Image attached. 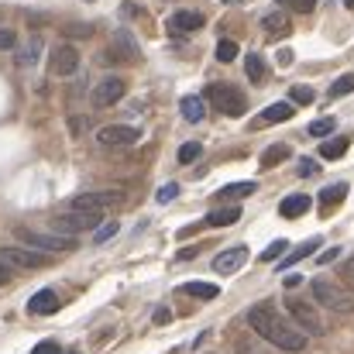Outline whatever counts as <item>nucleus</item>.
<instances>
[{"mask_svg": "<svg viewBox=\"0 0 354 354\" xmlns=\"http://www.w3.org/2000/svg\"><path fill=\"white\" fill-rule=\"evenodd\" d=\"M248 327L286 354H299L306 348V334L292 320H286L275 306H268V303H258V306L248 310Z\"/></svg>", "mask_w": 354, "mask_h": 354, "instance_id": "f257e3e1", "label": "nucleus"}, {"mask_svg": "<svg viewBox=\"0 0 354 354\" xmlns=\"http://www.w3.org/2000/svg\"><path fill=\"white\" fill-rule=\"evenodd\" d=\"M310 292H313V299L324 303L327 310H337V313L354 310V296L344 289V286L330 282V279H313V282H310Z\"/></svg>", "mask_w": 354, "mask_h": 354, "instance_id": "f03ea898", "label": "nucleus"}, {"mask_svg": "<svg viewBox=\"0 0 354 354\" xmlns=\"http://www.w3.org/2000/svg\"><path fill=\"white\" fill-rule=\"evenodd\" d=\"M207 100L221 111V114H227V118H241L244 111H248V100H244V93L231 86V83H210L207 86Z\"/></svg>", "mask_w": 354, "mask_h": 354, "instance_id": "7ed1b4c3", "label": "nucleus"}, {"mask_svg": "<svg viewBox=\"0 0 354 354\" xmlns=\"http://www.w3.org/2000/svg\"><path fill=\"white\" fill-rule=\"evenodd\" d=\"M17 241L24 244V248H35V251H41V254H52V251H73L76 248V237H62L55 234V231H28V227H17Z\"/></svg>", "mask_w": 354, "mask_h": 354, "instance_id": "20e7f679", "label": "nucleus"}, {"mask_svg": "<svg viewBox=\"0 0 354 354\" xmlns=\"http://www.w3.org/2000/svg\"><path fill=\"white\" fill-rule=\"evenodd\" d=\"M104 221V214H80V210H69V214H59L52 217V231L62 237H76V234H86V231H97Z\"/></svg>", "mask_w": 354, "mask_h": 354, "instance_id": "39448f33", "label": "nucleus"}, {"mask_svg": "<svg viewBox=\"0 0 354 354\" xmlns=\"http://www.w3.org/2000/svg\"><path fill=\"white\" fill-rule=\"evenodd\" d=\"M120 203H124V193L104 189V193H80V196H73L69 210H80V214H107V210H114Z\"/></svg>", "mask_w": 354, "mask_h": 354, "instance_id": "423d86ee", "label": "nucleus"}, {"mask_svg": "<svg viewBox=\"0 0 354 354\" xmlns=\"http://www.w3.org/2000/svg\"><path fill=\"white\" fill-rule=\"evenodd\" d=\"M0 261H7L14 272H21V268H45L52 258L35 248H24V244H7V248H0Z\"/></svg>", "mask_w": 354, "mask_h": 354, "instance_id": "0eeeda50", "label": "nucleus"}, {"mask_svg": "<svg viewBox=\"0 0 354 354\" xmlns=\"http://www.w3.org/2000/svg\"><path fill=\"white\" fill-rule=\"evenodd\" d=\"M124 93H127V83H124L120 76H104V80L93 86L90 104H93V107H114L118 100H124Z\"/></svg>", "mask_w": 354, "mask_h": 354, "instance_id": "6e6552de", "label": "nucleus"}, {"mask_svg": "<svg viewBox=\"0 0 354 354\" xmlns=\"http://www.w3.org/2000/svg\"><path fill=\"white\" fill-rule=\"evenodd\" d=\"M138 138H141V131L131 127V124H111V127H100V131H97V141H100L104 148H127V145H134Z\"/></svg>", "mask_w": 354, "mask_h": 354, "instance_id": "1a4fd4ad", "label": "nucleus"}, {"mask_svg": "<svg viewBox=\"0 0 354 354\" xmlns=\"http://www.w3.org/2000/svg\"><path fill=\"white\" fill-rule=\"evenodd\" d=\"M289 317H292V324H296L303 334H324V320H320V313H317L310 303L292 299V303H289Z\"/></svg>", "mask_w": 354, "mask_h": 354, "instance_id": "9d476101", "label": "nucleus"}, {"mask_svg": "<svg viewBox=\"0 0 354 354\" xmlns=\"http://www.w3.org/2000/svg\"><path fill=\"white\" fill-rule=\"evenodd\" d=\"M48 69H52V76H73V73L80 69V52H76L73 45H59V48H52V55H48Z\"/></svg>", "mask_w": 354, "mask_h": 354, "instance_id": "9b49d317", "label": "nucleus"}, {"mask_svg": "<svg viewBox=\"0 0 354 354\" xmlns=\"http://www.w3.org/2000/svg\"><path fill=\"white\" fill-rule=\"evenodd\" d=\"M244 261H248V248H244V244H234V248H227V251H221V254L214 258V272H217V275H231L237 268H244Z\"/></svg>", "mask_w": 354, "mask_h": 354, "instance_id": "f8f14e48", "label": "nucleus"}, {"mask_svg": "<svg viewBox=\"0 0 354 354\" xmlns=\"http://www.w3.org/2000/svg\"><path fill=\"white\" fill-rule=\"evenodd\" d=\"M59 292L55 289H41V292H35L31 299H28V313L31 317H48V313H59Z\"/></svg>", "mask_w": 354, "mask_h": 354, "instance_id": "ddd939ff", "label": "nucleus"}, {"mask_svg": "<svg viewBox=\"0 0 354 354\" xmlns=\"http://www.w3.org/2000/svg\"><path fill=\"white\" fill-rule=\"evenodd\" d=\"M203 28V14L200 10H176L169 17V31L172 35H189V31H200Z\"/></svg>", "mask_w": 354, "mask_h": 354, "instance_id": "4468645a", "label": "nucleus"}, {"mask_svg": "<svg viewBox=\"0 0 354 354\" xmlns=\"http://www.w3.org/2000/svg\"><path fill=\"white\" fill-rule=\"evenodd\" d=\"M261 28H265L268 38H286V35L292 31V21H289L286 10H268V14L261 17Z\"/></svg>", "mask_w": 354, "mask_h": 354, "instance_id": "2eb2a0df", "label": "nucleus"}, {"mask_svg": "<svg viewBox=\"0 0 354 354\" xmlns=\"http://www.w3.org/2000/svg\"><path fill=\"white\" fill-rule=\"evenodd\" d=\"M306 210H310V196H306V193H292V196H286V200L279 203V214H282L286 221L303 217Z\"/></svg>", "mask_w": 354, "mask_h": 354, "instance_id": "dca6fc26", "label": "nucleus"}, {"mask_svg": "<svg viewBox=\"0 0 354 354\" xmlns=\"http://www.w3.org/2000/svg\"><path fill=\"white\" fill-rule=\"evenodd\" d=\"M111 52H114V59H124V62H131V59L141 55V52H138V41H134L127 31H118V35H114V48H111Z\"/></svg>", "mask_w": 354, "mask_h": 354, "instance_id": "f3484780", "label": "nucleus"}, {"mask_svg": "<svg viewBox=\"0 0 354 354\" xmlns=\"http://www.w3.org/2000/svg\"><path fill=\"white\" fill-rule=\"evenodd\" d=\"M237 221H241V207H221V210H210L203 224L207 227H231Z\"/></svg>", "mask_w": 354, "mask_h": 354, "instance_id": "a211bd4d", "label": "nucleus"}, {"mask_svg": "<svg viewBox=\"0 0 354 354\" xmlns=\"http://www.w3.org/2000/svg\"><path fill=\"white\" fill-rule=\"evenodd\" d=\"M344 196H348V186H344V183H334V186H327V189L320 193V214H330L337 203H344Z\"/></svg>", "mask_w": 354, "mask_h": 354, "instance_id": "6ab92c4d", "label": "nucleus"}, {"mask_svg": "<svg viewBox=\"0 0 354 354\" xmlns=\"http://www.w3.org/2000/svg\"><path fill=\"white\" fill-rule=\"evenodd\" d=\"M179 111H183V118L189 120V124H200V120L207 118V100L203 97H183Z\"/></svg>", "mask_w": 354, "mask_h": 354, "instance_id": "aec40b11", "label": "nucleus"}, {"mask_svg": "<svg viewBox=\"0 0 354 354\" xmlns=\"http://www.w3.org/2000/svg\"><path fill=\"white\" fill-rule=\"evenodd\" d=\"M292 114H296V111H292V104H286V100H282V104L265 107V111H261V118H258V124H279V120H289Z\"/></svg>", "mask_w": 354, "mask_h": 354, "instance_id": "412c9836", "label": "nucleus"}, {"mask_svg": "<svg viewBox=\"0 0 354 354\" xmlns=\"http://www.w3.org/2000/svg\"><path fill=\"white\" fill-rule=\"evenodd\" d=\"M183 292L193 296V299H217V296H221V289H217L214 282H186Z\"/></svg>", "mask_w": 354, "mask_h": 354, "instance_id": "4be33fe9", "label": "nucleus"}, {"mask_svg": "<svg viewBox=\"0 0 354 354\" xmlns=\"http://www.w3.org/2000/svg\"><path fill=\"white\" fill-rule=\"evenodd\" d=\"M292 151H289V145H272V148H265L261 151V169H275L279 162H286Z\"/></svg>", "mask_w": 354, "mask_h": 354, "instance_id": "5701e85b", "label": "nucleus"}, {"mask_svg": "<svg viewBox=\"0 0 354 354\" xmlns=\"http://www.w3.org/2000/svg\"><path fill=\"white\" fill-rule=\"evenodd\" d=\"M348 145H351V138H330V141L320 145V155H324L327 162H334V158H341V155L348 151Z\"/></svg>", "mask_w": 354, "mask_h": 354, "instance_id": "b1692460", "label": "nucleus"}, {"mask_svg": "<svg viewBox=\"0 0 354 354\" xmlns=\"http://www.w3.org/2000/svg\"><path fill=\"white\" fill-rule=\"evenodd\" d=\"M317 248H320V241H317V237H313V241H306V244H299L296 251H289V254H286V261H282V268H292L296 261H303V258H310V254H313Z\"/></svg>", "mask_w": 354, "mask_h": 354, "instance_id": "393cba45", "label": "nucleus"}, {"mask_svg": "<svg viewBox=\"0 0 354 354\" xmlns=\"http://www.w3.org/2000/svg\"><path fill=\"white\" fill-rule=\"evenodd\" d=\"M251 193H258V183H231V186L221 189L224 200H244V196H251Z\"/></svg>", "mask_w": 354, "mask_h": 354, "instance_id": "a878e982", "label": "nucleus"}, {"mask_svg": "<svg viewBox=\"0 0 354 354\" xmlns=\"http://www.w3.org/2000/svg\"><path fill=\"white\" fill-rule=\"evenodd\" d=\"M38 52H41V38H31V41H28V48H21V52H17V66H21V69L35 66V62H38Z\"/></svg>", "mask_w": 354, "mask_h": 354, "instance_id": "bb28decb", "label": "nucleus"}, {"mask_svg": "<svg viewBox=\"0 0 354 354\" xmlns=\"http://www.w3.org/2000/svg\"><path fill=\"white\" fill-rule=\"evenodd\" d=\"M244 73H248V80H251V83H261V80H265V59L251 52V55L244 59Z\"/></svg>", "mask_w": 354, "mask_h": 354, "instance_id": "cd10ccee", "label": "nucleus"}, {"mask_svg": "<svg viewBox=\"0 0 354 354\" xmlns=\"http://www.w3.org/2000/svg\"><path fill=\"white\" fill-rule=\"evenodd\" d=\"M289 100H292V104H299V107H306V104H313V100H317V93H313L310 86H292V90H289Z\"/></svg>", "mask_w": 354, "mask_h": 354, "instance_id": "c85d7f7f", "label": "nucleus"}, {"mask_svg": "<svg viewBox=\"0 0 354 354\" xmlns=\"http://www.w3.org/2000/svg\"><path fill=\"white\" fill-rule=\"evenodd\" d=\"M200 155H203V145H200V141H189V145H183V148H179V162H183V165L196 162Z\"/></svg>", "mask_w": 354, "mask_h": 354, "instance_id": "c756f323", "label": "nucleus"}, {"mask_svg": "<svg viewBox=\"0 0 354 354\" xmlns=\"http://www.w3.org/2000/svg\"><path fill=\"white\" fill-rule=\"evenodd\" d=\"M286 248H289V241H272L265 251H261V261L268 265V261H279L282 254H286Z\"/></svg>", "mask_w": 354, "mask_h": 354, "instance_id": "7c9ffc66", "label": "nucleus"}, {"mask_svg": "<svg viewBox=\"0 0 354 354\" xmlns=\"http://www.w3.org/2000/svg\"><path fill=\"white\" fill-rule=\"evenodd\" d=\"M348 93H354V73H344V76L330 86V97H348Z\"/></svg>", "mask_w": 354, "mask_h": 354, "instance_id": "2f4dec72", "label": "nucleus"}, {"mask_svg": "<svg viewBox=\"0 0 354 354\" xmlns=\"http://www.w3.org/2000/svg\"><path fill=\"white\" fill-rule=\"evenodd\" d=\"M334 127H337V120L334 118H320V120H313V124H310V134H313V138H327Z\"/></svg>", "mask_w": 354, "mask_h": 354, "instance_id": "473e14b6", "label": "nucleus"}, {"mask_svg": "<svg viewBox=\"0 0 354 354\" xmlns=\"http://www.w3.org/2000/svg\"><path fill=\"white\" fill-rule=\"evenodd\" d=\"M217 59H221V62H234L237 59V45L231 38H224V41L217 45Z\"/></svg>", "mask_w": 354, "mask_h": 354, "instance_id": "72a5a7b5", "label": "nucleus"}, {"mask_svg": "<svg viewBox=\"0 0 354 354\" xmlns=\"http://www.w3.org/2000/svg\"><path fill=\"white\" fill-rule=\"evenodd\" d=\"M275 3H282V7H292L296 14H310V10L317 7V0H275Z\"/></svg>", "mask_w": 354, "mask_h": 354, "instance_id": "f704fd0d", "label": "nucleus"}, {"mask_svg": "<svg viewBox=\"0 0 354 354\" xmlns=\"http://www.w3.org/2000/svg\"><path fill=\"white\" fill-rule=\"evenodd\" d=\"M114 234H118V221H111V224H100V227L93 231V241H97V244H104V241H111Z\"/></svg>", "mask_w": 354, "mask_h": 354, "instance_id": "c9c22d12", "label": "nucleus"}, {"mask_svg": "<svg viewBox=\"0 0 354 354\" xmlns=\"http://www.w3.org/2000/svg\"><path fill=\"white\" fill-rule=\"evenodd\" d=\"M176 196H179V186H176V183H165V186L155 193V200H158V203H172Z\"/></svg>", "mask_w": 354, "mask_h": 354, "instance_id": "e433bc0d", "label": "nucleus"}, {"mask_svg": "<svg viewBox=\"0 0 354 354\" xmlns=\"http://www.w3.org/2000/svg\"><path fill=\"white\" fill-rule=\"evenodd\" d=\"M14 45H17V35L10 28H0V52H10Z\"/></svg>", "mask_w": 354, "mask_h": 354, "instance_id": "4c0bfd02", "label": "nucleus"}, {"mask_svg": "<svg viewBox=\"0 0 354 354\" xmlns=\"http://www.w3.org/2000/svg\"><path fill=\"white\" fill-rule=\"evenodd\" d=\"M317 172H320V165H317L313 158H299V176H303V179H310V176H317Z\"/></svg>", "mask_w": 354, "mask_h": 354, "instance_id": "58836bf2", "label": "nucleus"}, {"mask_svg": "<svg viewBox=\"0 0 354 354\" xmlns=\"http://www.w3.org/2000/svg\"><path fill=\"white\" fill-rule=\"evenodd\" d=\"M341 279H344V282H348V286L354 289V254L348 258V261H344V265H341Z\"/></svg>", "mask_w": 354, "mask_h": 354, "instance_id": "ea45409f", "label": "nucleus"}, {"mask_svg": "<svg viewBox=\"0 0 354 354\" xmlns=\"http://www.w3.org/2000/svg\"><path fill=\"white\" fill-rule=\"evenodd\" d=\"M31 354H59V344L55 341H41V344H35Z\"/></svg>", "mask_w": 354, "mask_h": 354, "instance_id": "a19ab883", "label": "nucleus"}, {"mask_svg": "<svg viewBox=\"0 0 354 354\" xmlns=\"http://www.w3.org/2000/svg\"><path fill=\"white\" fill-rule=\"evenodd\" d=\"M10 279H14V268H10L7 261H0V286H7Z\"/></svg>", "mask_w": 354, "mask_h": 354, "instance_id": "79ce46f5", "label": "nucleus"}, {"mask_svg": "<svg viewBox=\"0 0 354 354\" xmlns=\"http://www.w3.org/2000/svg\"><path fill=\"white\" fill-rule=\"evenodd\" d=\"M282 282H286V289H296V286H299V282H303V275H286V279H282Z\"/></svg>", "mask_w": 354, "mask_h": 354, "instance_id": "37998d69", "label": "nucleus"}, {"mask_svg": "<svg viewBox=\"0 0 354 354\" xmlns=\"http://www.w3.org/2000/svg\"><path fill=\"white\" fill-rule=\"evenodd\" d=\"M169 320H172L169 310H155V324H169Z\"/></svg>", "mask_w": 354, "mask_h": 354, "instance_id": "c03bdc74", "label": "nucleus"}, {"mask_svg": "<svg viewBox=\"0 0 354 354\" xmlns=\"http://www.w3.org/2000/svg\"><path fill=\"white\" fill-rule=\"evenodd\" d=\"M337 254H341V248H330V251H324V254H320V261H334Z\"/></svg>", "mask_w": 354, "mask_h": 354, "instance_id": "a18cd8bd", "label": "nucleus"}, {"mask_svg": "<svg viewBox=\"0 0 354 354\" xmlns=\"http://www.w3.org/2000/svg\"><path fill=\"white\" fill-rule=\"evenodd\" d=\"M279 62H282V66H289V62H292V52H289V48H282V52H279Z\"/></svg>", "mask_w": 354, "mask_h": 354, "instance_id": "49530a36", "label": "nucleus"}, {"mask_svg": "<svg viewBox=\"0 0 354 354\" xmlns=\"http://www.w3.org/2000/svg\"><path fill=\"white\" fill-rule=\"evenodd\" d=\"M344 3H348V10H354V0H344Z\"/></svg>", "mask_w": 354, "mask_h": 354, "instance_id": "de8ad7c7", "label": "nucleus"}, {"mask_svg": "<svg viewBox=\"0 0 354 354\" xmlns=\"http://www.w3.org/2000/svg\"><path fill=\"white\" fill-rule=\"evenodd\" d=\"M224 3H244V0H224Z\"/></svg>", "mask_w": 354, "mask_h": 354, "instance_id": "09e8293b", "label": "nucleus"}]
</instances>
